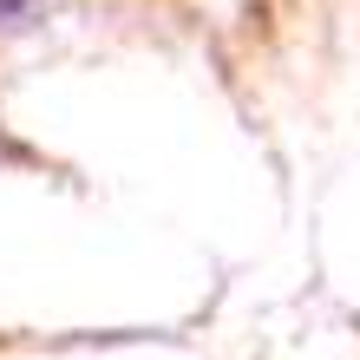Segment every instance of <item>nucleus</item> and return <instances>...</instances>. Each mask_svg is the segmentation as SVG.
Listing matches in <instances>:
<instances>
[{
    "mask_svg": "<svg viewBox=\"0 0 360 360\" xmlns=\"http://www.w3.org/2000/svg\"><path fill=\"white\" fill-rule=\"evenodd\" d=\"M20 7H27V0H0V20H13Z\"/></svg>",
    "mask_w": 360,
    "mask_h": 360,
    "instance_id": "obj_1",
    "label": "nucleus"
}]
</instances>
